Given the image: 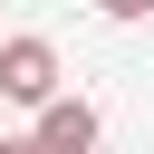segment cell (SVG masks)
Listing matches in <instances>:
<instances>
[{"instance_id":"obj_1","label":"cell","mask_w":154,"mask_h":154,"mask_svg":"<svg viewBox=\"0 0 154 154\" xmlns=\"http://www.w3.org/2000/svg\"><path fill=\"white\" fill-rule=\"evenodd\" d=\"M0 96L10 106H58V48L38 38V29H19V38H0Z\"/></svg>"},{"instance_id":"obj_2","label":"cell","mask_w":154,"mask_h":154,"mask_svg":"<svg viewBox=\"0 0 154 154\" xmlns=\"http://www.w3.org/2000/svg\"><path fill=\"white\" fill-rule=\"evenodd\" d=\"M29 135H38L48 154H96V106H87V96H58V106H48Z\"/></svg>"},{"instance_id":"obj_3","label":"cell","mask_w":154,"mask_h":154,"mask_svg":"<svg viewBox=\"0 0 154 154\" xmlns=\"http://www.w3.org/2000/svg\"><path fill=\"white\" fill-rule=\"evenodd\" d=\"M0 154H48V144H38V135H0Z\"/></svg>"}]
</instances>
